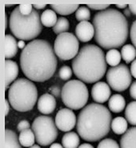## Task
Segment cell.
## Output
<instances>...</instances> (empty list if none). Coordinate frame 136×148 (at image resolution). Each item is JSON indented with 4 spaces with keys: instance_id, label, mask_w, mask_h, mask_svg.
<instances>
[{
    "instance_id": "obj_37",
    "label": "cell",
    "mask_w": 136,
    "mask_h": 148,
    "mask_svg": "<svg viewBox=\"0 0 136 148\" xmlns=\"http://www.w3.org/2000/svg\"><path fill=\"white\" fill-rule=\"evenodd\" d=\"M130 95L131 96L132 99L136 100V81L132 83L131 87H130Z\"/></svg>"
},
{
    "instance_id": "obj_12",
    "label": "cell",
    "mask_w": 136,
    "mask_h": 148,
    "mask_svg": "<svg viewBox=\"0 0 136 148\" xmlns=\"http://www.w3.org/2000/svg\"><path fill=\"white\" fill-rule=\"evenodd\" d=\"M93 100L98 103H104L109 99L111 96L110 86L104 82H98L91 88Z\"/></svg>"
},
{
    "instance_id": "obj_24",
    "label": "cell",
    "mask_w": 136,
    "mask_h": 148,
    "mask_svg": "<svg viewBox=\"0 0 136 148\" xmlns=\"http://www.w3.org/2000/svg\"><path fill=\"white\" fill-rule=\"evenodd\" d=\"M121 55L123 60L129 64L135 60L136 48L131 44H126L122 48Z\"/></svg>"
},
{
    "instance_id": "obj_19",
    "label": "cell",
    "mask_w": 136,
    "mask_h": 148,
    "mask_svg": "<svg viewBox=\"0 0 136 148\" xmlns=\"http://www.w3.org/2000/svg\"><path fill=\"white\" fill-rule=\"evenodd\" d=\"M19 142L21 145L25 147H30L33 145H34L36 138L35 134L34 133L33 130L28 129L22 131L19 135Z\"/></svg>"
},
{
    "instance_id": "obj_33",
    "label": "cell",
    "mask_w": 136,
    "mask_h": 148,
    "mask_svg": "<svg viewBox=\"0 0 136 148\" xmlns=\"http://www.w3.org/2000/svg\"><path fill=\"white\" fill-rule=\"evenodd\" d=\"M130 36H131V40L134 47L136 48V20L133 22L131 31H130Z\"/></svg>"
},
{
    "instance_id": "obj_45",
    "label": "cell",
    "mask_w": 136,
    "mask_h": 148,
    "mask_svg": "<svg viewBox=\"0 0 136 148\" xmlns=\"http://www.w3.org/2000/svg\"><path fill=\"white\" fill-rule=\"evenodd\" d=\"M116 7L119 9H126L127 8V5L125 3H119V4L116 5Z\"/></svg>"
},
{
    "instance_id": "obj_6",
    "label": "cell",
    "mask_w": 136,
    "mask_h": 148,
    "mask_svg": "<svg viewBox=\"0 0 136 148\" xmlns=\"http://www.w3.org/2000/svg\"><path fill=\"white\" fill-rule=\"evenodd\" d=\"M8 100L16 111L29 112L38 100V90L34 83L29 79L20 78L9 88Z\"/></svg>"
},
{
    "instance_id": "obj_11",
    "label": "cell",
    "mask_w": 136,
    "mask_h": 148,
    "mask_svg": "<svg viewBox=\"0 0 136 148\" xmlns=\"http://www.w3.org/2000/svg\"><path fill=\"white\" fill-rule=\"evenodd\" d=\"M56 125L57 129L63 132L72 130L77 123L76 115L69 108H61L56 116Z\"/></svg>"
},
{
    "instance_id": "obj_29",
    "label": "cell",
    "mask_w": 136,
    "mask_h": 148,
    "mask_svg": "<svg viewBox=\"0 0 136 148\" xmlns=\"http://www.w3.org/2000/svg\"><path fill=\"white\" fill-rule=\"evenodd\" d=\"M76 19L80 22L88 21L91 19V12L88 8L82 6L79 7V8L75 12Z\"/></svg>"
},
{
    "instance_id": "obj_32",
    "label": "cell",
    "mask_w": 136,
    "mask_h": 148,
    "mask_svg": "<svg viewBox=\"0 0 136 148\" xmlns=\"http://www.w3.org/2000/svg\"><path fill=\"white\" fill-rule=\"evenodd\" d=\"M18 8L23 16H30L34 11L33 5L31 4H21L18 6Z\"/></svg>"
},
{
    "instance_id": "obj_25",
    "label": "cell",
    "mask_w": 136,
    "mask_h": 148,
    "mask_svg": "<svg viewBox=\"0 0 136 148\" xmlns=\"http://www.w3.org/2000/svg\"><path fill=\"white\" fill-rule=\"evenodd\" d=\"M53 11L56 12L61 16H67L76 12L79 8L78 5H63V4H52L51 5Z\"/></svg>"
},
{
    "instance_id": "obj_4",
    "label": "cell",
    "mask_w": 136,
    "mask_h": 148,
    "mask_svg": "<svg viewBox=\"0 0 136 148\" xmlns=\"http://www.w3.org/2000/svg\"><path fill=\"white\" fill-rule=\"evenodd\" d=\"M73 73L85 83L98 82L107 70L104 53L98 46L87 44L81 48L72 63Z\"/></svg>"
},
{
    "instance_id": "obj_27",
    "label": "cell",
    "mask_w": 136,
    "mask_h": 148,
    "mask_svg": "<svg viewBox=\"0 0 136 148\" xmlns=\"http://www.w3.org/2000/svg\"><path fill=\"white\" fill-rule=\"evenodd\" d=\"M125 116L128 123L136 126V101L131 102L126 106Z\"/></svg>"
},
{
    "instance_id": "obj_30",
    "label": "cell",
    "mask_w": 136,
    "mask_h": 148,
    "mask_svg": "<svg viewBox=\"0 0 136 148\" xmlns=\"http://www.w3.org/2000/svg\"><path fill=\"white\" fill-rule=\"evenodd\" d=\"M97 148H121L119 147L118 143L113 139L106 138L101 141L99 143Z\"/></svg>"
},
{
    "instance_id": "obj_8",
    "label": "cell",
    "mask_w": 136,
    "mask_h": 148,
    "mask_svg": "<svg viewBox=\"0 0 136 148\" xmlns=\"http://www.w3.org/2000/svg\"><path fill=\"white\" fill-rule=\"evenodd\" d=\"M32 130L35 134L36 142L41 146L52 144L57 138L58 130L56 122L47 116H40L32 124Z\"/></svg>"
},
{
    "instance_id": "obj_3",
    "label": "cell",
    "mask_w": 136,
    "mask_h": 148,
    "mask_svg": "<svg viewBox=\"0 0 136 148\" xmlns=\"http://www.w3.org/2000/svg\"><path fill=\"white\" fill-rule=\"evenodd\" d=\"M112 116L105 106L92 103L82 109L78 116L77 131L87 142H97L109 133Z\"/></svg>"
},
{
    "instance_id": "obj_9",
    "label": "cell",
    "mask_w": 136,
    "mask_h": 148,
    "mask_svg": "<svg viewBox=\"0 0 136 148\" xmlns=\"http://www.w3.org/2000/svg\"><path fill=\"white\" fill-rule=\"evenodd\" d=\"M54 51L61 60L74 59L79 52L78 38L69 32L59 34L55 40Z\"/></svg>"
},
{
    "instance_id": "obj_22",
    "label": "cell",
    "mask_w": 136,
    "mask_h": 148,
    "mask_svg": "<svg viewBox=\"0 0 136 148\" xmlns=\"http://www.w3.org/2000/svg\"><path fill=\"white\" fill-rule=\"evenodd\" d=\"M127 127V121L122 116H117L112 121L111 128L116 134H124L128 130Z\"/></svg>"
},
{
    "instance_id": "obj_43",
    "label": "cell",
    "mask_w": 136,
    "mask_h": 148,
    "mask_svg": "<svg viewBox=\"0 0 136 148\" xmlns=\"http://www.w3.org/2000/svg\"><path fill=\"white\" fill-rule=\"evenodd\" d=\"M46 4H34V8L37 10H41V9H43L46 8Z\"/></svg>"
},
{
    "instance_id": "obj_2",
    "label": "cell",
    "mask_w": 136,
    "mask_h": 148,
    "mask_svg": "<svg viewBox=\"0 0 136 148\" xmlns=\"http://www.w3.org/2000/svg\"><path fill=\"white\" fill-rule=\"evenodd\" d=\"M95 40L104 49H116L127 41L129 25L126 16L114 8L97 12L93 18Z\"/></svg>"
},
{
    "instance_id": "obj_7",
    "label": "cell",
    "mask_w": 136,
    "mask_h": 148,
    "mask_svg": "<svg viewBox=\"0 0 136 148\" xmlns=\"http://www.w3.org/2000/svg\"><path fill=\"white\" fill-rule=\"evenodd\" d=\"M61 99L64 104L71 110L83 108L89 99L87 87L80 80L69 81L62 88Z\"/></svg>"
},
{
    "instance_id": "obj_31",
    "label": "cell",
    "mask_w": 136,
    "mask_h": 148,
    "mask_svg": "<svg viewBox=\"0 0 136 148\" xmlns=\"http://www.w3.org/2000/svg\"><path fill=\"white\" fill-rule=\"evenodd\" d=\"M73 75V70L69 66H63L59 72V76L63 81H67L71 78Z\"/></svg>"
},
{
    "instance_id": "obj_16",
    "label": "cell",
    "mask_w": 136,
    "mask_h": 148,
    "mask_svg": "<svg viewBox=\"0 0 136 148\" xmlns=\"http://www.w3.org/2000/svg\"><path fill=\"white\" fill-rule=\"evenodd\" d=\"M18 42L13 36L6 34L4 38V56L6 60L13 58L18 51Z\"/></svg>"
},
{
    "instance_id": "obj_47",
    "label": "cell",
    "mask_w": 136,
    "mask_h": 148,
    "mask_svg": "<svg viewBox=\"0 0 136 148\" xmlns=\"http://www.w3.org/2000/svg\"><path fill=\"white\" fill-rule=\"evenodd\" d=\"M8 16H7V14H5V29H7V28H8Z\"/></svg>"
},
{
    "instance_id": "obj_46",
    "label": "cell",
    "mask_w": 136,
    "mask_h": 148,
    "mask_svg": "<svg viewBox=\"0 0 136 148\" xmlns=\"http://www.w3.org/2000/svg\"><path fill=\"white\" fill-rule=\"evenodd\" d=\"M50 148H64V147H62L60 143H52Z\"/></svg>"
},
{
    "instance_id": "obj_39",
    "label": "cell",
    "mask_w": 136,
    "mask_h": 148,
    "mask_svg": "<svg viewBox=\"0 0 136 148\" xmlns=\"http://www.w3.org/2000/svg\"><path fill=\"white\" fill-rule=\"evenodd\" d=\"M4 106H5V116H7L8 115L9 110H10V106H9V103L8 99H5L4 101Z\"/></svg>"
},
{
    "instance_id": "obj_26",
    "label": "cell",
    "mask_w": 136,
    "mask_h": 148,
    "mask_svg": "<svg viewBox=\"0 0 136 148\" xmlns=\"http://www.w3.org/2000/svg\"><path fill=\"white\" fill-rule=\"evenodd\" d=\"M105 60L107 64L111 67H116L119 65L122 60V55L117 49H111L106 54Z\"/></svg>"
},
{
    "instance_id": "obj_18",
    "label": "cell",
    "mask_w": 136,
    "mask_h": 148,
    "mask_svg": "<svg viewBox=\"0 0 136 148\" xmlns=\"http://www.w3.org/2000/svg\"><path fill=\"white\" fill-rule=\"evenodd\" d=\"M126 108V100L121 95L116 94L111 96L109 101V108L114 113L122 112Z\"/></svg>"
},
{
    "instance_id": "obj_35",
    "label": "cell",
    "mask_w": 136,
    "mask_h": 148,
    "mask_svg": "<svg viewBox=\"0 0 136 148\" xmlns=\"http://www.w3.org/2000/svg\"><path fill=\"white\" fill-rule=\"evenodd\" d=\"M30 125L29 121L24 120V121H21L19 122V124H18L17 125V130L21 133L22 131L30 129Z\"/></svg>"
},
{
    "instance_id": "obj_34",
    "label": "cell",
    "mask_w": 136,
    "mask_h": 148,
    "mask_svg": "<svg viewBox=\"0 0 136 148\" xmlns=\"http://www.w3.org/2000/svg\"><path fill=\"white\" fill-rule=\"evenodd\" d=\"M109 4H87V8H91L93 10H97V11H104L106 9H108L109 8Z\"/></svg>"
},
{
    "instance_id": "obj_28",
    "label": "cell",
    "mask_w": 136,
    "mask_h": 148,
    "mask_svg": "<svg viewBox=\"0 0 136 148\" xmlns=\"http://www.w3.org/2000/svg\"><path fill=\"white\" fill-rule=\"evenodd\" d=\"M69 29V22L67 20V18L60 17L58 18V21L56 25L53 27V31L56 34H60L63 33H66Z\"/></svg>"
},
{
    "instance_id": "obj_44",
    "label": "cell",
    "mask_w": 136,
    "mask_h": 148,
    "mask_svg": "<svg viewBox=\"0 0 136 148\" xmlns=\"http://www.w3.org/2000/svg\"><path fill=\"white\" fill-rule=\"evenodd\" d=\"M78 148H94V147L89 143H84L80 145V147H78Z\"/></svg>"
},
{
    "instance_id": "obj_23",
    "label": "cell",
    "mask_w": 136,
    "mask_h": 148,
    "mask_svg": "<svg viewBox=\"0 0 136 148\" xmlns=\"http://www.w3.org/2000/svg\"><path fill=\"white\" fill-rule=\"evenodd\" d=\"M57 16L55 11L52 9H47L41 15L42 25L46 27H54L57 22Z\"/></svg>"
},
{
    "instance_id": "obj_40",
    "label": "cell",
    "mask_w": 136,
    "mask_h": 148,
    "mask_svg": "<svg viewBox=\"0 0 136 148\" xmlns=\"http://www.w3.org/2000/svg\"><path fill=\"white\" fill-rule=\"evenodd\" d=\"M129 9L131 10V13L136 16V4H130L129 5Z\"/></svg>"
},
{
    "instance_id": "obj_5",
    "label": "cell",
    "mask_w": 136,
    "mask_h": 148,
    "mask_svg": "<svg viewBox=\"0 0 136 148\" xmlns=\"http://www.w3.org/2000/svg\"><path fill=\"white\" fill-rule=\"evenodd\" d=\"M9 27L14 36L23 41L34 39L43 30L41 17L36 10L30 16H23L18 7L11 13Z\"/></svg>"
},
{
    "instance_id": "obj_15",
    "label": "cell",
    "mask_w": 136,
    "mask_h": 148,
    "mask_svg": "<svg viewBox=\"0 0 136 148\" xmlns=\"http://www.w3.org/2000/svg\"><path fill=\"white\" fill-rule=\"evenodd\" d=\"M19 73V68L16 62L10 60H5V89L8 90V86L15 81Z\"/></svg>"
},
{
    "instance_id": "obj_21",
    "label": "cell",
    "mask_w": 136,
    "mask_h": 148,
    "mask_svg": "<svg viewBox=\"0 0 136 148\" xmlns=\"http://www.w3.org/2000/svg\"><path fill=\"white\" fill-rule=\"evenodd\" d=\"M4 148H21L16 134L8 129L5 130Z\"/></svg>"
},
{
    "instance_id": "obj_42",
    "label": "cell",
    "mask_w": 136,
    "mask_h": 148,
    "mask_svg": "<svg viewBox=\"0 0 136 148\" xmlns=\"http://www.w3.org/2000/svg\"><path fill=\"white\" fill-rule=\"evenodd\" d=\"M131 10L128 8L125 9V11H124V16H126V17H130L131 16Z\"/></svg>"
},
{
    "instance_id": "obj_49",
    "label": "cell",
    "mask_w": 136,
    "mask_h": 148,
    "mask_svg": "<svg viewBox=\"0 0 136 148\" xmlns=\"http://www.w3.org/2000/svg\"><path fill=\"white\" fill-rule=\"evenodd\" d=\"M5 6H6V8H8V7H12V4H6Z\"/></svg>"
},
{
    "instance_id": "obj_20",
    "label": "cell",
    "mask_w": 136,
    "mask_h": 148,
    "mask_svg": "<svg viewBox=\"0 0 136 148\" xmlns=\"http://www.w3.org/2000/svg\"><path fill=\"white\" fill-rule=\"evenodd\" d=\"M79 144V136L74 132H69L62 138V145L64 148H78Z\"/></svg>"
},
{
    "instance_id": "obj_48",
    "label": "cell",
    "mask_w": 136,
    "mask_h": 148,
    "mask_svg": "<svg viewBox=\"0 0 136 148\" xmlns=\"http://www.w3.org/2000/svg\"><path fill=\"white\" fill-rule=\"evenodd\" d=\"M29 148H41L38 146V145H33L32 147H29Z\"/></svg>"
},
{
    "instance_id": "obj_17",
    "label": "cell",
    "mask_w": 136,
    "mask_h": 148,
    "mask_svg": "<svg viewBox=\"0 0 136 148\" xmlns=\"http://www.w3.org/2000/svg\"><path fill=\"white\" fill-rule=\"evenodd\" d=\"M121 148H136V127L129 129L120 141Z\"/></svg>"
},
{
    "instance_id": "obj_13",
    "label": "cell",
    "mask_w": 136,
    "mask_h": 148,
    "mask_svg": "<svg viewBox=\"0 0 136 148\" xmlns=\"http://www.w3.org/2000/svg\"><path fill=\"white\" fill-rule=\"evenodd\" d=\"M76 37L82 42H87L95 37V28L89 21L80 22L75 29Z\"/></svg>"
},
{
    "instance_id": "obj_41",
    "label": "cell",
    "mask_w": 136,
    "mask_h": 148,
    "mask_svg": "<svg viewBox=\"0 0 136 148\" xmlns=\"http://www.w3.org/2000/svg\"><path fill=\"white\" fill-rule=\"evenodd\" d=\"M25 47H26V45H25V41H23V40H20V41L18 42V47L20 48V49L24 50V49L25 48Z\"/></svg>"
},
{
    "instance_id": "obj_36",
    "label": "cell",
    "mask_w": 136,
    "mask_h": 148,
    "mask_svg": "<svg viewBox=\"0 0 136 148\" xmlns=\"http://www.w3.org/2000/svg\"><path fill=\"white\" fill-rule=\"evenodd\" d=\"M61 91L62 90H60V88L57 86H52V87L50 88L51 95H52L55 97H60Z\"/></svg>"
},
{
    "instance_id": "obj_10",
    "label": "cell",
    "mask_w": 136,
    "mask_h": 148,
    "mask_svg": "<svg viewBox=\"0 0 136 148\" xmlns=\"http://www.w3.org/2000/svg\"><path fill=\"white\" fill-rule=\"evenodd\" d=\"M106 79L109 86L113 90L122 92L131 86L132 75L127 66L122 64L116 67H111L107 72Z\"/></svg>"
},
{
    "instance_id": "obj_14",
    "label": "cell",
    "mask_w": 136,
    "mask_h": 148,
    "mask_svg": "<svg viewBox=\"0 0 136 148\" xmlns=\"http://www.w3.org/2000/svg\"><path fill=\"white\" fill-rule=\"evenodd\" d=\"M56 107L55 96L51 94H44L38 100V109L41 113L49 115L52 113Z\"/></svg>"
},
{
    "instance_id": "obj_1",
    "label": "cell",
    "mask_w": 136,
    "mask_h": 148,
    "mask_svg": "<svg viewBox=\"0 0 136 148\" xmlns=\"http://www.w3.org/2000/svg\"><path fill=\"white\" fill-rule=\"evenodd\" d=\"M22 72L32 82H44L52 77L57 68V59L51 43L34 39L22 50L20 58Z\"/></svg>"
},
{
    "instance_id": "obj_38",
    "label": "cell",
    "mask_w": 136,
    "mask_h": 148,
    "mask_svg": "<svg viewBox=\"0 0 136 148\" xmlns=\"http://www.w3.org/2000/svg\"><path fill=\"white\" fill-rule=\"evenodd\" d=\"M131 73L132 76L136 78V59L132 62L131 66Z\"/></svg>"
}]
</instances>
